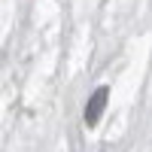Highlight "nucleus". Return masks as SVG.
Segmentation results:
<instances>
[{
    "label": "nucleus",
    "instance_id": "nucleus-1",
    "mask_svg": "<svg viewBox=\"0 0 152 152\" xmlns=\"http://www.w3.org/2000/svg\"><path fill=\"white\" fill-rule=\"evenodd\" d=\"M107 97H110L107 85H100V88L91 91V97H88V104H85V125L88 128L100 122V116H104V110H107Z\"/></svg>",
    "mask_w": 152,
    "mask_h": 152
}]
</instances>
